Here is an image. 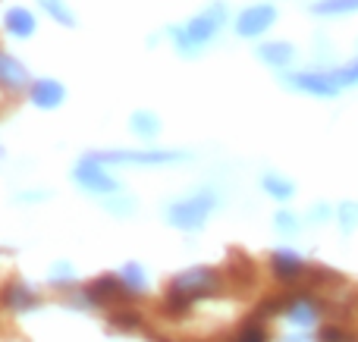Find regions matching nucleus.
Here are the masks:
<instances>
[{
    "mask_svg": "<svg viewBox=\"0 0 358 342\" xmlns=\"http://www.w3.org/2000/svg\"><path fill=\"white\" fill-rule=\"evenodd\" d=\"M223 22H227V10H223V6H210V10L198 13L182 29H173L176 47L182 50V54H195L198 47H204V44L223 29Z\"/></svg>",
    "mask_w": 358,
    "mask_h": 342,
    "instance_id": "nucleus-1",
    "label": "nucleus"
},
{
    "mask_svg": "<svg viewBox=\"0 0 358 342\" xmlns=\"http://www.w3.org/2000/svg\"><path fill=\"white\" fill-rule=\"evenodd\" d=\"M214 205H217V195L210 192V188H204V192H195L192 198L176 201V205L167 211V220L176 226V230H182V232H195V230H201L204 220L210 217Z\"/></svg>",
    "mask_w": 358,
    "mask_h": 342,
    "instance_id": "nucleus-2",
    "label": "nucleus"
},
{
    "mask_svg": "<svg viewBox=\"0 0 358 342\" xmlns=\"http://www.w3.org/2000/svg\"><path fill=\"white\" fill-rule=\"evenodd\" d=\"M217 289H220V276L214 274L210 267H192V270H185V274H179L173 283H170V292H176V295H182L185 302H201V299H208V295H214Z\"/></svg>",
    "mask_w": 358,
    "mask_h": 342,
    "instance_id": "nucleus-3",
    "label": "nucleus"
},
{
    "mask_svg": "<svg viewBox=\"0 0 358 342\" xmlns=\"http://www.w3.org/2000/svg\"><path fill=\"white\" fill-rule=\"evenodd\" d=\"M185 151H101L94 154V161L101 163H148V167H157V163H176L185 161Z\"/></svg>",
    "mask_w": 358,
    "mask_h": 342,
    "instance_id": "nucleus-4",
    "label": "nucleus"
},
{
    "mask_svg": "<svg viewBox=\"0 0 358 342\" xmlns=\"http://www.w3.org/2000/svg\"><path fill=\"white\" fill-rule=\"evenodd\" d=\"M277 22V10H273L271 3H258V6H248V10L239 13V19H236V35L242 38H258L264 35L271 25Z\"/></svg>",
    "mask_w": 358,
    "mask_h": 342,
    "instance_id": "nucleus-5",
    "label": "nucleus"
},
{
    "mask_svg": "<svg viewBox=\"0 0 358 342\" xmlns=\"http://www.w3.org/2000/svg\"><path fill=\"white\" fill-rule=\"evenodd\" d=\"M76 179H79L82 188L98 192V195H110L120 188L117 179H110V176L104 173V167H101V161H94V157H85V161L76 167Z\"/></svg>",
    "mask_w": 358,
    "mask_h": 342,
    "instance_id": "nucleus-6",
    "label": "nucleus"
},
{
    "mask_svg": "<svg viewBox=\"0 0 358 342\" xmlns=\"http://www.w3.org/2000/svg\"><path fill=\"white\" fill-rule=\"evenodd\" d=\"M286 82H289L296 91L315 94V98H336V94H340V85L334 82L330 73H292Z\"/></svg>",
    "mask_w": 358,
    "mask_h": 342,
    "instance_id": "nucleus-7",
    "label": "nucleus"
},
{
    "mask_svg": "<svg viewBox=\"0 0 358 342\" xmlns=\"http://www.w3.org/2000/svg\"><path fill=\"white\" fill-rule=\"evenodd\" d=\"M126 295H136L129 286H126V280L120 274L113 276H101V280H94L92 286L85 289V299L92 302V305H107V302H117V299H126Z\"/></svg>",
    "mask_w": 358,
    "mask_h": 342,
    "instance_id": "nucleus-8",
    "label": "nucleus"
},
{
    "mask_svg": "<svg viewBox=\"0 0 358 342\" xmlns=\"http://www.w3.org/2000/svg\"><path fill=\"white\" fill-rule=\"evenodd\" d=\"M0 88H3V91H25V88H31L29 69H25L16 57L3 54V50H0Z\"/></svg>",
    "mask_w": 358,
    "mask_h": 342,
    "instance_id": "nucleus-9",
    "label": "nucleus"
},
{
    "mask_svg": "<svg viewBox=\"0 0 358 342\" xmlns=\"http://www.w3.org/2000/svg\"><path fill=\"white\" fill-rule=\"evenodd\" d=\"M321 311H324V305L317 299H311V295H292L289 308H286V318L296 327H311L321 318Z\"/></svg>",
    "mask_w": 358,
    "mask_h": 342,
    "instance_id": "nucleus-10",
    "label": "nucleus"
},
{
    "mask_svg": "<svg viewBox=\"0 0 358 342\" xmlns=\"http://www.w3.org/2000/svg\"><path fill=\"white\" fill-rule=\"evenodd\" d=\"M271 270L277 274L280 283H292V280H299V276H305V261L296 255V251H273Z\"/></svg>",
    "mask_w": 358,
    "mask_h": 342,
    "instance_id": "nucleus-11",
    "label": "nucleus"
},
{
    "mask_svg": "<svg viewBox=\"0 0 358 342\" xmlns=\"http://www.w3.org/2000/svg\"><path fill=\"white\" fill-rule=\"evenodd\" d=\"M63 85L60 82H54V79H41V82H31V88H29V98H31V104L35 107H44V110H50V107H57V104H63Z\"/></svg>",
    "mask_w": 358,
    "mask_h": 342,
    "instance_id": "nucleus-12",
    "label": "nucleus"
},
{
    "mask_svg": "<svg viewBox=\"0 0 358 342\" xmlns=\"http://www.w3.org/2000/svg\"><path fill=\"white\" fill-rule=\"evenodd\" d=\"M3 305L10 308V311H31V308L38 305V295L31 292L25 283L13 280V283H6V289H3Z\"/></svg>",
    "mask_w": 358,
    "mask_h": 342,
    "instance_id": "nucleus-13",
    "label": "nucleus"
},
{
    "mask_svg": "<svg viewBox=\"0 0 358 342\" xmlns=\"http://www.w3.org/2000/svg\"><path fill=\"white\" fill-rule=\"evenodd\" d=\"M258 57L264 63H271V66H289L296 60V47L289 41H271V44H261Z\"/></svg>",
    "mask_w": 358,
    "mask_h": 342,
    "instance_id": "nucleus-14",
    "label": "nucleus"
},
{
    "mask_svg": "<svg viewBox=\"0 0 358 342\" xmlns=\"http://www.w3.org/2000/svg\"><path fill=\"white\" fill-rule=\"evenodd\" d=\"M3 25H6V31L16 35V38H31L35 35V16H31V10H25V6H16V10L6 13Z\"/></svg>",
    "mask_w": 358,
    "mask_h": 342,
    "instance_id": "nucleus-15",
    "label": "nucleus"
},
{
    "mask_svg": "<svg viewBox=\"0 0 358 342\" xmlns=\"http://www.w3.org/2000/svg\"><path fill=\"white\" fill-rule=\"evenodd\" d=\"M229 280H233V286H239V289L255 286V264H252V258L236 255V251H233V261H229Z\"/></svg>",
    "mask_w": 358,
    "mask_h": 342,
    "instance_id": "nucleus-16",
    "label": "nucleus"
},
{
    "mask_svg": "<svg viewBox=\"0 0 358 342\" xmlns=\"http://www.w3.org/2000/svg\"><path fill=\"white\" fill-rule=\"evenodd\" d=\"M305 283H308L311 289H330V286H346V280H343L336 270H327V267H315V270H305Z\"/></svg>",
    "mask_w": 358,
    "mask_h": 342,
    "instance_id": "nucleus-17",
    "label": "nucleus"
},
{
    "mask_svg": "<svg viewBox=\"0 0 358 342\" xmlns=\"http://www.w3.org/2000/svg\"><path fill=\"white\" fill-rule=\"evenodd\" d=\"M129 126H132V132H136V135L155 138V135H157V129H161V119H157L155 113H148V110H138V113H132Z\"/></svg>",
    "mask_w": 358,
    "mask_h": 342,
    "instance_id": "nucleus-18",
    "label": "nucleus"
},
{
    "mask_svg": "<svg viewBox=\"0 0 358 342\" xmlns=\"http://www.w3.org/2000/svg\"><path fill=\"white\" fill-rule=\"evenodd\" d=\"M317 16H346V13H358V0H321L311 6Z\"/></svg>",
    "mask_w": 358,
    "mask_h": 342,
    "instance_id": "nucleus-19",
    "label": "nucleus"
},
{
    "mask_svg": "<svg viewBox=\"0 0 358 342\" xmlns=\"http://www.w3.org/2000/svg\"><path fill=\"white\" fill-rule=\"evenodd\" d=\"M120 276L126 280V286L132 289V292H145V286H148V276H145V270L138 267V264H126L123 270H120Z\"/></svg>",
    "mask_w": 358,
    "mask_h": 342,
    "instance_id": "nucleus-20",
    "label": "nucleus"
},
{
    "mask_svg": "<svg viewBox=\"0 0 358 342\" xmlns=\"http://www.w3.org/2000/svg\"><path fill=\"white\" fill-rule=\"evenodd\" d=\"M41 6L48 10V16H50V19H57L60 25H76L73 13L66 10V3H63V0H41Z\"/></svg>",
    "mask_w": 358,
    "mask_h": 342,
    "instance_id": "nucleus-21",
    "label": "nucleus"
},
{
    "mask_svg": "<svg viewBox=\"0 0 358 342\" xmlns=\"http://www.w3.org/2000/svg\"><path fill=\"white\" fill-rule=\"evenodd\" d=\"M334 82L340 88H352V85H358V60H352V63H346V66H340V69H334Z\"/></svg>",
    "mask_w": 358,
    "mask_h": 342,
    "instance_id": "nucleus-22",
    "label": "nucleus"
},
{
    "mask_svg": "<svg viewBox=\"0 0 358 342\" xmlns=\"http://www.w3.org/2000/svg\"><path fill=\"white\" fill-rule=\"evenodd\" d=\"M264 188L273 195V198H280V201H286V198H292V182H286V179H280V176H264Z\"/></svg>",
    "mask_w": 358,
    "mask_h": 342,
    "instance_id": "nucleus-23",
    "label": "nucleus"
},
{
    "mask_svg": "<svg viewBox=\"0 0 358 342\" xmlns=\"http://www.w3.org/2000/svg\"><path fill=\"white\" fill-rule=\"evenodd\" d=\"M317 342H358L349 330H343V327L330 324V327H321V333H317Z\"/></svg>",
    "mask_w": 358,
    "mask_h": 342,
    "instance_id": "nucleus-24",
    "label": "nucleus"
},
{
    "mask_svg": "<svg viewBox=\"0 0 358 342\" xmlns=\"http://www.w3.org/2000/svg\"><path fill=\"white\" fill-rule=\"evenodd\" d=\"M233 342H267V333H264V327H261L258 320H252L248 327H242V330L236 333Z\"/></svg>",
    "mask_w": 358,
    "mask_h": 342,
    "instance_id": "nucleus-25",
    "label": "nucleus"
},
{
    "mask_svg": "<svg viewBox=\"0 0 358 342\" xmlns=\"http://www.w3.org/2000/svg\"><path fill=\"white\" fill-rule=\"evenodd\" d=\"M138 324H142V318H138L132 308H126V311H120V314H110V327H120V330H136Z\"/></svg>",
    "mask_w": 358,
    "mask_h": 342,
    "instance_id": "nucleus-26",
    "label": "nucleus"
},
{
    "mask_svg": "<svg viewBox=\"0 0 358 342\" xmlns=\"http://www.w3.org/2000/svg\"><path fill=\"white\" fill-rule=\"evenodd\" d=\"M340 223L346 232H352L358 226V205H352V201H346V205L340 207Z\"/></svg>",
    "mask_w": 358,
    "mask_h": 342,
    "instance_id": "nucleus-27",
    "label": "nucleus"
},
{
    "mask_svg": "<svg viewBox=\"0 0 358 342\" xmlns=\"http://www.w3.org/2000/svg\"><path fill=\"white\" fill-rule=\"evenodd\" d=\"M277 226H280L283 232H296V230H299V220L292 217L289 211H280V214H277Z\"/></svg>",
    "mask_w": 358,
    "mask_h": 342,
    "instance_id": "nucleus-28",
    "label": "nucleus"
},
{
    "mask_svg": "<svg viewBox=\"0 0 358 342\" xmlns=\"http://www.w3.org/2000/svg\"><path fill=\"white\" fill-rule=\"evenodd\" d=\"M286 342H311V339H286Z\"/></svg>",
    "mask_w": 358,
    "mask_h": 342,
    "instance_id": "nucleus-29",
    "label": "nucleus"
}]
</instances>
